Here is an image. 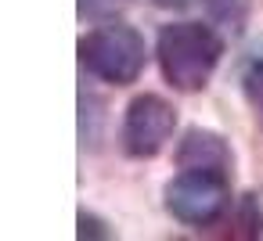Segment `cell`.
<instances>
[{"label": "cell", "mask_w": 263, "mask_h": 241, "mask_svg": "<svg viewBox=\"0 0 263 241\" xmlns=\"http://www.w3.org/2000/svg\"><path fill=\"white\" fill-rule=\"evenodd\" d=\"M159 8H180V4H187V0H155Z\"/></svg>", "instance_id": "obj_9"}, {"label": "cell", "mask_w": 263, "mask_h": 241, "mask_svg": "<svg viewBox=\"0 0 263 241\" xmlns=\"http://www.w3.org/2000/svg\"><path fill=\"white\" fill-rule=\"evenodd\" d=\"M241 87H245V97L252 105V112L263 119V62H252L241 76Z\"/></svg>", "instance_id": "obj_6"}, {"label": "cell", "mask_w": 263, "mask_h": 241, "mask_svg": "<svg viewBox=\"0 0 263 241\" xmlns=\"http://www.w3.org/2000/svg\"><path fill=\"white\" fill-rule=\"evenodd\" d=\"M166 205L180 223H191V227H205L220 219V212L227 209V173L184 169L166 187Z\"/></svg>", "instance_id": "obj_3"}, {"label": "cell", "mask_w": 263, "mask_h": 241, "mask_svg": "<svg viewBox=\"0 0 263 241\" xmlns=\"http://www.w3.org/2000/svg\"><path fill=\"white\" fill-rule=\"evenodd\" d=\"M80 62L98 79L126 87L144 69V40L130 26H101L80 40Z\"/></svg>", "instance_id": "obj_2"}, {"label": "cell", "mask_w": 263, "mask_h": 241, "mask_svg": "<svg viewBox=\"0 0 263 241\" xmlns=\"http://www.w3.org/2000/svg\"><path fill=\"white\" fill-rule=\"evenodd\" d=\"M180 169H213V173H227L231 169V148L223 144V137L209 133V130H191L177 151Z\"/></svg>", "instance_id": "obj_5"}, {"label": "cell", "mask_w": 263, "mask_h": 241, "mask_svg": "<svg viewBox=\"0 0 263 241\" xmlns=\"http://www.w3.org/2000/svg\"><path fill=\"white\" fill-rule=\"evenodd\" d=\"M173 126H177L173 105L162 101V97H155V94H141L126 108V119H123V148L134 158H152L173 137Z\"/></svg>", "instance_id": "obj_4"}, {"label": "cell", "mask_w": 263, "mask_h": 241, "mask_svg": "<svg viewBox=\"0 0 263 241\" xmlns=\"http://www.w3.org/2000/svg\"><path fill=\"white\" fill-rule=\"evenodd\" d=\"M87 234H90V237H108V230H101V223L83 212V216H80V237H87Z\"/></svg>", "instance_id": "obj_8"}, {"label": "cell", "mask_w": 263, "mask_h": 241, "mask_svg": "<svg viewBox=\"0 0 263 241\" xmlns=\"http://www.w3.org/2000/svg\"><path fill=\"white\" fill-rule=\"evenodd\" d=\"M220 54H223L220 36L202 22H173L159 33L162 76L184 94H195L209 83Z\"/></svg>", "instance_id": "obj_1"}, {"label": "cell", "mask_w": 263, "mask_h": 241, "mask_svg": "<svg viewBox=\"0 0 263 241\" xmlns=\"http://www.w3.org/2000/svg\"><path fill=\"white\" fill-rule=\"evenodd\" d=\"M123 4V0H80V11L87 15H101V11H112V8H119Z\"/></svg>", "instance_id": "obj_7"}]
</instances>
